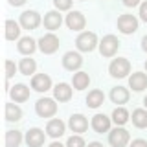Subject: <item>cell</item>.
Instances as JSON below:
<instances>
[{
  "mask_svg": "<svg viewBox=\"0 0 147 147\" xmlns=\"http://www.w3.org/2000/svg\"><path fill=\"white\" fill-rule=\"evenodd\" d=\"M68 127H70L72 132L76 134H83L88 129V119H86L83 114H72L70 119H68Z\"/></svg>",
  "mask_w": 147,
  "mask_h": 147,
  "instance_id": "obj_15",
  "label": "cell"
},
{
  "mask_svg": "<svg viewBox=\"0 0 147 147\" xmlns=\"http://www.w3.org/2000/svg\"><path fill=\"white\" fill-rule=\"evenodd\" d=\"M17 68H18V66L11 61V59H6V79H11V77L15 76Z\"/></svg>",
  "mask_w": 147,
  "mask_h": 147,
  "instance_id": "obj_32",
  "label": "cell"
},
{
  "mask_svg": "<svg viewBox=\"0 0 147 147\" xmlns=\"http://www.w3.org/2000/svg\"><path fill=\"white\" fill-rule=\"evenodd\" d=\"M103 101H105V94H103V90H99V88L90 90L88 96H86V105H88L90 109L101 107V105H103Z\"/></svg>",
  "mask_w": 147,
  "mask_h": 147,
  "instance_id": "obj_24",
  "label": "cell"
},
{
  "mask_svg": "<svg viewBox=\"0 0 147 147\" xmlns=\"http://www.w3.org/2000/svg\"><path fill=\"white\" fill-rule=\"evenodd\" d=\"M64 131H66V125H64V121L59 119V118H53V119H50V121L46 123V134L50 138H53V140L61 138L64 134Z\"/></svg>",
  "mask_w": 147,
  "mask_h": 147,
  "instance_id": "obj_14",
  "label": "cell"
},
{
  "mask_svg": "<svg viewBox=\"0 0 147 147\" xmlns=\"http://www.w3.org/2000/svg\"><path fill=\"white\" fill-rule=\"evenodd\" d=\"M86 147H103V144H99V142H90Z\"/></svg>",
  "mask_w": 147,
  "mask_h": 147,
  "instance_id": "obj_39",
  "label": "cell"
},
{
  "mask_svg": "<svg viewBox=\"0 0 147 147\" xmlns=\"http://www.w3.org/2000/svg\"><path fill=\"white\" fill-rule=\"evenodd\" d=\"M72 86L68 85V83H57V85L53 86V98L59 101V103H66V101L72 99Z\"/></svg>",
  "mask_w": 147,
  "mask_h": 147,
  "instance_id": "obj_18",
  "label": "cell"
},
{
  "mask_svg": "<svg viewBox=\"0 0 147 147\" xmlns=\"http://www.w3.org/2000/svg\"><path fill=\"white\" fill-rule=\"evenodd\" d=\"M63 66L68 72H77L83 66V57L79 52H66L63 55Z\"/></svg>",
  "mask_w": 147,
  "mask_h": 147,
  "instance_id": "obj_10",
  "label": "cell"
},
{
  "mask_svg": "<svg viewBox=\"0 0 147 147\" xmlns=\"http://www.w3.org/2000/svg\"><path fill=\"white\" fill-rule=\"evenodd\" d=\"M22 132L20 131H7L6 132V147H20Z\"/></svg>",
  "mask_w": 147,
  "mask_h": 147,
  "instance_id": "obj_29",
  "label": "cell"
},
{
  "mask_svg": "<svg viewBox=\"0 0 147 147\" xmlns=\"http://www.w3.org/2000/svg\"><path fill=\"white\" fill-rule=\"evenodd\" d=\"M144 107L147 109V96H145V98H144Z\"/></svg>",
  "mask_w": 147,
  "mask_h": 147,
  "instance_id": "obj_40",
  "label": "cell"
},
{
  "mask_svg": "<svg viewBox=\"0 0 147 147\" xmlns=\"http://www.w3.org/2000/svg\"><path fill=\"white\" fill-rule=\"evenodd\" d=\"M20 31H22L20 22H15L11 18H7L6 20V39L7 40H18L20 39Z\"/></svg>",
  "mask_w": 147,
  "mask_h": 147,
  "instance_id": "obj_22",
  "label": "cell"
},
{
  "mask_svg": "<svg viewBox=\"0 0 147 147\" xmlns=\"http://www.w3.org/2000/svg\"><path fill=\"white\" fill-rule=\"evenodd\" d=\"M66 147H86V144H85V140H83L81 134H74V136L68 138Z\"/></svg>",
  "mask_w": 147,
  "mask_h": 147,
  "instance_id": "obj_30",
  "label": "cell"
},
{
  "mask_svg": "<svg viewBox=\"0 0 147 147\" xmlns=\"http://www.w3.org/2000/svg\"><path fill=\"white\" fill-rule=\"evenodd\" d=\"M129 147H147V140H142V138H136V140H132Z\"/></svg>",
  "mask_w": 147,
  "mask_h": 147,
  "instance_id": "obj_34",
  "label": "cell"
},
{
  "mask_svg": "<svg viewBox=\"0 0 147 147\" xmlns=\"http://www.w3.org/2000/svg\"><path fill=\"white\" fill-rule=\"evenodd\" d=\"M48 147H66V145H63L61 142H52V144H50Z\"/></svg>",
  "mask_w": 147,
  "mask_h": 147,
  "instance_id": "obj_38",
  "label": "cell"
},
{
  "mask_svg": "<svg viewBox=\"0 0 147 147\" xmlns=\"http://www.w3.org/2000/svg\"><path fill=\"white\" fill-rule=\"evenodd\" d=\"M131 119L136 129H145L147 127V109H134Z\"/></svg>",
  "mask_w": 147,
  "mask_h": 147,
  "instance_id": "obj_27",
  "label": "cell"
},
{
  "mask_svg": "<svg viewBox=\"0 0 147 147\" xmlns=\"http://www.w3.org/2000/svg\"><path fill=\"white\" fill-rule=\"evenodd\" d=\"M145 70H147V61H145Z\"/></svg>",
  "mask_w": 147,
  "mask_h": 147,
  "instance_id": "obj_41",
  "label": "cell"
},
{
  "mask_svg": "<svg viewBox=\"0 0 147 147\" xmlns=\"http://www.w3.org/2000/svg\"><path fill=\"white\" fill-rule=\"evenodd\" d=\"M79 2H83V0H79Z\"/></svg>",
  "mask_w": 147,
  "mask_h": 147,
  "instance_id": "obj_42",
  "label": "cell"
},
{
  "mask_svg": "<svg viewBox=\"0 0 147 147\" xmlns=\"http://www.w3.org/2000/svg\"><path fill=\"white\" fill-rule=\"evenodd\" d=\"M24 140H26L28 147H42L44 142H46V132L42 129H39V127H33V129H30V131L26 132Z\"/></svg>",
  "mask_w": 147,
  "mask_h": 147,
  "instance_id": "obj_11",
  "label": "cell"
},
{
  "mask_svg": "<svg viewBox=\"0 0 147 147\" xmlns=\"http://www.w3.org/2000/svg\"><path fill=\"white\" fill-rule=\"evenodd\" d=\"M129 98H131V94H129V90L125 86H114V88L110 90V99L116 105H125L129 101Z\"/></svg>",
  "mask_w": 147,
  "mask_h": 147,
  "instance_id": "obj_21",
  "label": "cell"
},
{
  "mask_svg": "<svg viewBox=\"0 0 147 147\" xmlns=\"http://www.w3.org/2000/svg\"><path fill=\"white\" fill-rule=\"evenodd\" d=\"M129 140H131V134L121 125H116L112 131H109V144L112 147H127Z\"/></svg>",
  "mask_w": 147,
  "mask_h": 147,
  "instance_id": "obj_4",
  "label": "cell"
},
{
  "mask_svg": "<svg viewBox=\"0 0 147 147\" xmlns=\"http://www.w3.org/2000/svg\"><path fill=\"white\" fill-rule=\"evenodd\" d=\"M18 22H20L22 30H37V28L40 26V22H42V18H40V15L37 11H33V9H28V11H24L20 15V18H18Z\"/></svg>",
  "mask_w": 147,
  "mask_h": 147,
  "instance_id": "obj_7",
  "label": "cell"
},
{
  "mask_svg": "<svg viewBox=\"0 0 147 147\" xmlns=\"http://www.w3.org/2000/svg\"><path fill=\"white\" fill-rule=\"evenodd\" d=\"M59 37L53 33V31H50V33H46V35H42L39 39V50L42 52L44 55H52V53H55L59 50Z\"/></svg>",
  "mask_w": 147,
  "mask_h": 147,
  "instance_id": "obj_6",
  "label": "cell"
},
{
  "mask_svg": "<svg viewBox=\"0 0 147 147\" xmlns=\"http://www.w3.org/2000/svg\"><path fill=\"white\" fill-rule=\"evenodd\" d=\"M35 70H37L35 59H31L30 55H26L24 59H20V63H18V72H20L22 76H35Z\"/></svg>",
  "mask_w": 147,
  "mask_h": 147,
  "instance_id": "obj_23",
  "label": "cell"
},
{
  "mask_svg": "<svg viewBox=\"0 0 147 147\" xmlns=\"http://www.w3.org/2000/svg\"><path fill=\"white\" fill-rule=\"evenodd\" d=\"M42 24H44L46 30L57 31L59 28H61V24H63V15H61V11H59V9H55V11H48V13L44 15Z\"/></svg>",
  "mask_w": 147,
  "mask_h": 147,
  "instance_id": "obj_16",
  "label": "cell"
},
{
  "mask_svg": "<svg viewBox=\"0 0 147 147\" xmlns=\"http://www.w3.org/2000/svg\"><path fill=\"white\" fill-rule=\"evenodd\" d=\"M118 30L121 31L123 35L134 33V31L138 30V18L134 15H129V13H125V15H119L118 17Z\"/></svg>",
  "mask_w": 147,
  "mask_h": 147,
  "instance_id": "obj_8",
  "label": "cell"
},
{
  "mask_svg": "<svg viewBox=\"0 0 147 147\" xmlns=\"http://www.w3.org/2000/svg\"><path fill=\"white\" fill-rule=\"evenodd\" d=\"M138 15H140V18L144 22H147V0L140 4V13H138Z\"/></svg>",
  "mask_w": 147,
  "mask_h": 147,
  "instance_id": "obj_33",
  "label": "cell"
},
{
  "mask_svg": "<svg viewBox=\"0 0 147 147\" xmlns=\"http://www.w3.org/2000/svg\"><path fill=\"white\" fill-rule=\"evenodd\" d=\"M72 4H74V0H53V6L59 11H68L72 7Z\"/></svg>",
  "mask_w": 147,
  "mask_h": 147,
  "instance_id": "obj_31",
  "label": "cell"
},
{
  "mask_svg": "<svg viewBox=\"0 0 147 147\" xmlns=\"http://www.w3.org/2000/svg\"><path fill=\"white\" fill-rule=\"evenodd\" d=\"M76 46H77V50L83 52V53L94 52V50L99 46L98 35H96L94 31H81V33L77 35V39H76Z\"/></svg>",
  "mask_w": 147,
  "mask_h": 147,
  "instance_id": "obj_1",
  "label": "cell"
},
{
  "mask_svg": "<svg viewBox=\"0 0 147 147\" xmlns=\"http://www.w3.org/2000/svg\"><path fill=\"white\" fill-rule=\"evenodd\" d=\"M64 22H66L68 30H72V31H81L86 26V18L81 11H70L66 15V18H64Z\"/></svg>",
  "mask_w": 147,
  "mask_h": 147,
  "instance_id": "obj_9",
  "label": "cell"
},
{
  "mask_svg": "<svg viewBox=\"0 0 147 147\" xmlns=\"http://www.w3.org/2000/svg\"><path fill=\"white\" fill-rule=\"evenodd\" d=\"M99 53L103 57H114L118 53V48H119V40L116 35H105L103 39L99 40Z\"/></svg>",
  "mask_w": 147,
  "mask_h": 147,
  "instance_id": "obj_5",
  "label": "cell"
},
{
  "mask_svg": "<svg viewBox=\"0 0 147 147\" xmlns=\"http://www.w3.org/2000/svg\"><path fill=\"white\" fill-rule=\"evenodd\" d=\"M31 88L35 92H48L52 88V77L48 74H35L31 77Z\"/></svg>",
  "mask_w": 147,
  "mask_h": 147,
  "instance_id": "obj_13",
  "label": "cell"
},
{
  "mask_svg": "<svg viewBox=\"0 0 147 147\" xmlns=\"http://www.w3.org/2000/svg\"><path fill=\"white\" fill-rule=\"evenodd\" d=\"M39 48V40H35L33 37H20L18 39V44H17V50H18V53H22V55H31V53H35V50Z\"/></svg>",
  "mask_w": 147,
  "mask_h": 147,
  "instance_id": "obj_17",
  "label": "cell"
},
{
  "mask_svg": "<svg viewBox=\"0 0 147 147\" xmlns=\"http://www.w3.org/2000/svg\"><path fill=\"white\" fill-rule=\"evenodd\" d=\"M142 50L147 52V35H144V39H142Z\"/></svg>",
  "mask_w": 147,
  "mask_h": 147,
  "instance_id": "obj_37",
  "label": "cell"
},
{
  "mask_svg": "<svg viewBox=\"0 0 147 147\" xmlns=\"http://www.w3.org/2000/svg\"><path fill=\"white\" fill-rule=\"evenodd\" d=\"M109 74L116 79H123L131 74V63H129L127 57H118L112 59V63L109 64Z\"/></svg>",
  "mask_w": 147,
  "mask_h": 147,
  "instance_id": "obj_2",
  "label": "cell"
},
{
  "mask_svg": "<svg viewBox=\"0 0 147 147\" xmlns=\"http://www.w3.org/2000/svg\"><path fill=\"white\" fill-rule=\"evenodd\" d=\"M6 119L7 121H18L22 119V109L13 101V103H6Z\"/></svg>",
  "mask_w": 147,
  "mask_h": 147,
  "instance_id": "obj_28",
  "label": "cell"
},
{
  "mask_svg": "<svg viewBox=\"0 0 147 147\" xmlns=\"http://www.w3.org/2000/svg\"><path fill=\"white\" fill-rule=\"evenodd\" d=\"M129 86H131L134 92H142L147 88V74L144 72H134L131 77H129Z\"/></svg>",
  "mask_w": 147,
  "mask_h": 147,
  "instance_id": "obj_20",
  "label": "cell"
},
{
  "mask_svg": "<svg viewBox=\"0 0 147 147\" xmlns=\"http://www.w3.org/2000/svg\"><path fill=\"white\" fill-rule=\"evenodd\" d=\"M57 99H52V98H40L39 101L35 103V112L37 116L40 118H53L55 112H57Z\"/></svg>",
  "mask_w": 147,
  "mask_h": 147,
  "instance_id": "obj_3",
  "label": "cell"
},
{
  "mask_svg": "<svg viewBox=\"0 0 147 147\" xmlns=\"http://www.w3.org/2000/svg\"><path fill=\"white\" fill-rule=\"evenodd\" d=\"M90 85V76L86 72H76L72 77V86L76 90H85Z\"/></svg>",
  "mask_w": 147,
  "mask_h": 147,
  "instance_id": "obj_25",
  "label": "cell"
},
{
  "mask_svg": "<svg viewBox=\"0 0 147 147\" xmlns=\"http://www.w3.org/2000/svg\"><path fill=\"white\" fill-rule=\"evenodd\" d=\"M7 2H9V6H13V7H20V6L26 4V0H7Z\"/></svg>",
  "mask_w": 147,
  "mask_h": 147,
  "instance_id": "obj_36",
  "label": "cell"
},
{
  "mask_svg": "<svg viewBox=\"0 0 147 147\" xmlns=\"http://www.w3.org/2000/svg\"><path fill=\"white\" fill-rule=\"evenodd\" d=\"M123 2V6L125 7H136V6H140L142 4V0H121Z\"/></svg>",
  "mask_w": 147,
  "mask_h": 147,
  "instance_id": "obj_35",
  "label": "cell"
},
{
  "mask_svg": "<svg viewBox=\"0 0 147 147\" xmlns=\"http://www.w3.org/2000/svg\"><path fill=\"white\" fill-rule=\"evenodd\" d=\"M110 123H112V118L105 116V114H96V116H92L90 127L94 129L98 134H103V132L110 131Z\"/></svg>",
  "mask_w": 147,
  "mask_h": 147,
  "instance_id": "obj_12",
  "label": "cell"
},
{
  "mask_svg": "<svg viewBox=\"0 0 147 147\" xmlns=\"http://www.w3.org/2000/svg\"><path fill=\"white\" fill-rule=\"evenodd\" d=\"M9 96H11V99L15 103H24V101L30 99V86L22 85V83H17L15 86H11Z\"/></svg>",
  "mask_w": 147,
  "mask_h": 147,
  "instance_id": "obj_19",
  "label": "cell"
},
{
  "mask_svg": "<svg viewBox=\"0 0 147 147\" xmlns=\"http://www.w3.org/2000/svg\"><path fill=\"white\" fill-rule=\"evenodd\" d=\"M129 119H131V114H129V110L123 107V105H118V107L112 110V121L116 123V125H125Z\"/></svg>",
  "mask_w": 147,
  "mask_h": 147,
  "instance_id": "obj_26",
  "label": "cell"
}]
</instances>
